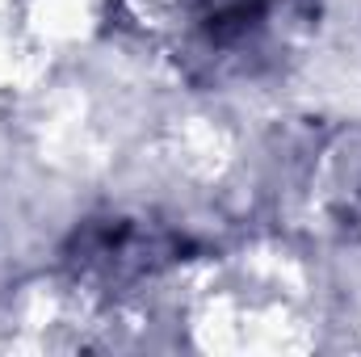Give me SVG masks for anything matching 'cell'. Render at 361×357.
Instances as JSON below:
<instances>
[{
  "instance_id": "cell-2",
  "label": "cell",
  "mask_w": 361,
  "mask_h": 357,
  "mask_svg": "<svg viewBox=\"0 0 361 357\" xmlns=\"http://www.w3.org/2000/svg\"><path fill=\"white\" fill-rule=\"evenodd\" d=\"M311 206L341 236L361 240V126L336 131L311 164Z\"/></svg>"
},
{
  "instance_id": "cell-1",
  "label": "cell",
  "mask_w": 361,
  "mask_h": 357,
  "mask_svg": "<svg viewBox=\"0 0 361 357\" xmlns=\"http://www.w3.org/2000/svg\"><path fill=\"white\" fill-rule=\"evenodd\" d=\"M185 240L152 219H97L76 231L68 248V265L80 282L97 290L135 286L160 269L180 261Z\"/></svg>"
}]
</instances>
